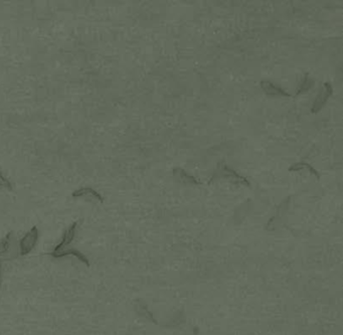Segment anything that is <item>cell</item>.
<instances>
[{
	"mask_svg": "<svg viewBox=\"0 0 343 335\" xmlns=\"http://www.w3.org/2000/svg\"><path fill=\"white\" fill-rule=\"evenodd\" d=\"M39 237H40V232L38 227H33L20 239L18 242V248H19V255L21 257L28 255L35 249L37 242L39 240Z\"/></svg>",
	"mask_w": 343,
	"mask_h": 335,
	"instance_id": "cell-1",
	"label": "cell"
},
{
	"mask_svg": "<svg viewBox=\"0 0 343 335\" xmlns=\"http://www.w3.org/2000/svg\"><path fill=\"white\" fill-rule=\"evenodd\" d=\"M78 225H79V223H78V222H75V223H73V224L68 228V230L65 232L64 236H62L60 242L57 243V245L55 246V248L53 249L52 252H58V251L65 250V249H68V248H69V246L74 241V239H75V238H76Z\"/></svg>",
	"mask_w": 343,
	"mask_h": 335,
	"instance_id": "cell-2",
	"label": "cell"
},
{
	"mask_svg": "<svg viewBox=\"0 0 343 335\" xmlns=\"http://www.w3.org/2000/svg\"><path fill=\"white\" fill-rule=\"evenodd\" d=\"M47 255H49V256H50L52 258H55V259H60V258H65V257H69V256L76 257L82 263L86 264L87 266H90V261L86 257V255H84L82 252H80L78 250H75V249H72V248H68V249L61 250V251H58V252H50V253H49Z\"/></svg>",
	"mask_w": 343,
	"mask_h": 335,
	"instance_id": "cell-3",
	"label": "cell"
},
{
	"mask_svg": "<svg viewBox=\"0 0 343 335\" xmlns=\"http://www.w3.org/2000/svg\"><path fill=\"white\" fill-rule=\"evenodd\" d=\"M72 196L73 197H86L88 199H95V200L100 201V202H103V200H104L102 195L98 191H96L95 190H93L91 188H83V189L77 190L72 193Z\"/></svg>",
	"mask_w": 343,
	"mask_h": 335,
	"instance_id": "cell-4",
	"label": "cell"
},
{
	"mask_svg": "<svg viewBox=\"0 0 343 335\" xmlns=\"http://www.w3.org/2000/svg\"><path fill=\"white\" fill-rule=\"evenodd\" d=\"M331 94H332V88H331L330 84L325 83L324 84V91L321 94H319L318 98L316 99L315 104H314L313 108H312V112L315 113V112L319 111L324 106V104L326 103L327 99L331 96Z\"/></svg>",
	"mask_w": 343,
	"mask_h": 335,
	"instance_id": "cell-5",
	"label": "cell"
},
{
	"mask_svg": "<svg viewBox=\"0 0 343 335\" xmlns=\"http://www.w3.org/2000/svg\"><path fill=\"white\" fill-rule=\"evenodd\" d=\"M12 236L13 232L8 233L0 241V260L3 261L5 260V256L10 252L11 245H12Z\"/></svg>",
	"mask_w": 343,
	"mask_h": 335,
	"instance_id": "cell-6",
	"label": "cell"
},
{
	"mask_svg": "<svg viewBox=\"0 0 343 335\" xmlns=\"http://www.w3.org/2000/svg\"><path fill=\"white\" fill-rule=\"evenodd\" d=\"M261 86L262 88L264 89L265 92L267 94H270V95H282V96H287V97H290L291 95L286 93L284 90H282L281 88H279L278 86L270 83V82H262L261 83Z\"/></svg>",
	"mask_w": 343,
	"mask_h": 335,
	"instance_id": "cell-7",
	"label": "cell"
},
{
	"mask_svg": "<svg viewBox=\"0 0 343 335\" xmlns=\"http://www.w3.org/2000/svg\"><path fill=\"white\" fill-rule=\"evenodd\" d=\"M0 188H3L8 190L9 191H13V187L11 185V182L2 174V172L0 171Z\"/></svg>",
	"mask_w": 343,
	"mask_h": 335,
	"instance_id": "cell-8",
	"label": "cell"
},
{
	"mask_svg": "<svg viewBox=\"0 0 343 335\" xmlns=\"http://www.w3.org/2000/svg\"><path fill=\"white\" fill-rule=\"evenodd\" d=\"M312 84H313V82L310 81V80L308 79V77H306V78H305V80H304V82H303V84L301 85L300 89L297 91V94H296V95H299L300 93L305 92V91L309 90V89L312 87Z\"/></svg>",
	"mask_w": 343,
	"mask_h": 335,
	"instance_id": "cell-9",
	"label": "cell"
},
{
	"mask_svg": "<svg viewBox=\"0 0 343 335\" xmlns=\"http://www.w3.org/2000/svg\"><path fill=\"white\" fill-rule=\"evenodd\" d=\"M0 283H1V273H0Z\"/></svg>",
	"mask_w": 343,
	"mask_h": 335,
	"instance_id": "cell-10",
	"label": "cell"
}]
</instances>
